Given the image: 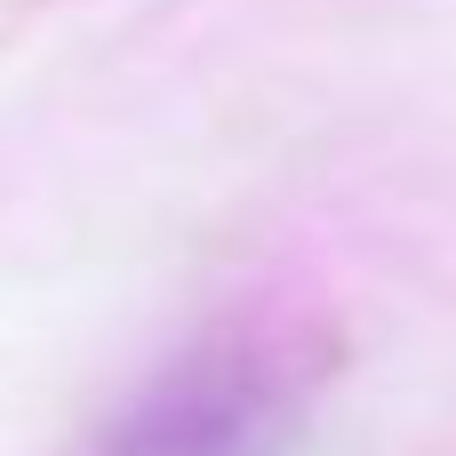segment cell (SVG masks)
I'll return each mask as SVG.
<instances>
[{
  "label": "cell",
  "instance_id": "obj_1",
  "mask_svg": "<svg viewBox=\"0 0 456 456\" xmlns=\"http://www.w3.org/2000/svg\"><path fill=\"white\" fill-rule=\"evenodd\" d=\"M289 425V385L256 353H200L144 385L96 456H273Z\"/></svg>",
  "mask_w": 456,
  "mask_h": 456
}]
</instances>
